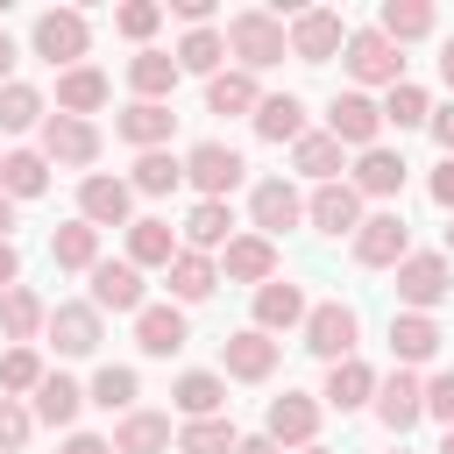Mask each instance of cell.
I'll list each match as a JSON object with an SVG mask.
<instances>
[{
    "instance_id": "1",
    "label": "cell",
    "mask_w": 454,
    "mask_h": 454,
    "mask_svg": "<svg viewBox=\"0 0 454 454\" xmlns=\"http://www.w3.org/2000/svg\"><path fill=\"white\" fill-rule=\"evenodd\" d=\"M220 35H227L234 71H248V78H255V71H270V64H284V50H291V43H284V21H277L270 7H241V14H227V28H220Z\"/></svg>"
},
{
    "instance_id": "2",
    "label": "cell",
    "mask_w": 454,
    "mask_h": 454,
    "mask_svg": "<svg viewBox=\"0 0 454 454\" xmlns=\"http://www.w3.org/2000/svg\"><path fill=\"white\" fill-rule=\"evenodd\" d=\"M340 64H348V78L355 85H404V50L390 43V35H376V28H348V43H340Z\"/></svg>"
},
{
    "instance_id": "3",
    "label": "cell",
    "mask_w": 454,
    "mask_h": 454,
    "mask_svg": "<svg viewBox=\"0 0 454 454\" xmlns=\"http://www.w3.org/2000/svg\"><path fill=\"white\" fill-rule=\"evenodd\" d=\"M284 43H291V57H298V64H333V57H340V43H348V21H340L333 7H298V14H291V28H284Z\"/></svg>"
},
{
    "instance_id": "4",
    "label": "cell",
    "mask_w": 454,
    "mask_h": 454,
    "mask_svg": "<svg viewBox=\"0 0 454 454\" xmlns=\"http://www.w3.org/2000/svg\"><path fill=\"white\" fill-rule=\"evenodd\" d=\"M28 43H35V57H50V64L71 71V64L92 50V21H85L78 7H50V14H35V35H28Z\"/></svg>"
},
{
    "instance_id": "5",
    "label": "cell",
    "mask_w": 454,
    "mask_h": 454,
    "mask_svg": "<svg viewBox=\"0 0 454 454\" xmlns=\"http://www.w3.org/2000/svg\"><path fill=\"white\" fill-rule=\"evenodd\" d=\"M404 255H411L404 213H362V227H355V262H362V270H397Z\"/></svg>"
},
{
    "instance_id": "6",
    "label": "cell",
    "mask_w": 454,
    "mask_h": 454,
    "mask_svg": "<svg viewBox=\"0 0 454 454\" xmlns=\"http://www.w3.org/2000/svg\"><path fill=\"white\" fill-rule=\"evenodd\" d=\"M305 348L319 355V362H348L355 355V333H362V319H355V305H340V298H326V305H312L305 312Z\"/></svg>"
},
{
    "instance_id": "7",
    "label": "cell",
    "mask_w": 454,
    "mask_h": 454,
    "mask_svg": "<svg viewBox=\"0 0 454 454\" xmlns=\"http://www.w3.org/2000/svg\"><path fill=\"white\" fill-rule=\"evenodd\" d=\"M326 135H333L340 149H376L383 106H376L369 92H333V99H326Z\"/></svg>"
},
{
    "instance_id": "8",
    "label": "cell",
    "mask_w": 454,
    "mask_h": 454,
    "mask_svg": "<svg viewBox=\"0 0 454 454\" xmlns=\"http://www.w3.org/2000/svg\"><path fill=\"white\" fill-rule=\"evenodd\" d=\"M43 333H50V348H57V355H99V340H106V326H99V305H92V298L50 305Z\"/></svg>"
},
{
    "instance_id": "9",
    "label": "cell",
    "mask_w": 454,
    "mask_h": 454,
    "mask_svg": "<svg viewBox=\"0 0 454 454\" xmlns=\"http://www.w3.org/2000/svg\"><path fill=\"white\" fill-rule=\"evenodd\" d=\"M369 404H376L383 433H397V440H404V433L426 419V383H419L411 369H390V376H376V397H369Z\"/></svg>"
},
{
    "instance_id": "10",
    "label": "cell",
    "mask_w": 454,
    "mask_h": 454,
    "mask_svg": "<svg viewBox=\"0 0 454 454\" xmlns=\"http://www.w3.org/2000/svg\"><path fill=\"white\" fill-rule=\"evenodd\" d=\"M43 163H64V170L99 163V128L71 121V114H43Z\"/></svg>"
},
{
    "instance_id": "11",
    "label": "cell",
    "mask_w": 454,
    "mask_h": 454,
    "mask_svg": "<svg viewBox=\"0 0 454 454\" xmlns=\"http://www.w3.org/2000/svg\"><path fill=\"white\" fill-rule=\"evenodd\" d=\"M447 291H454V262H447V255H404V262H397V298H404V312H433Z\"/></svg>"
},
{
    "instance_id": "12",
    "label": "cell",
    "mask_w": 454,
    "mask_h": 454,
    "mask_svg": "<svg viewBox=\"0 0 454 454\" xmlns=\"http://www.w3.org/2000/svg\"><path fill=\"white\" fill-rule=\"evenodd\" d=\"M248 220H255V234H262V241H277L284 227H298V220H305L298 184H291V177H262V184L248 192Z\"/></svg>"
},
{
    "instance_id": "13",
    "label": "cell",
    "mask_w": 454,
    "mask_h": 454,
    "mask_svg": "<svg viewBox=\"0 0 454 454\" xmlns=\"http://www.w3.org/2000/svg\"><path fill=\"white\" fill-rule=\"evenodd\" d=\"M241 149H227V142H199L192 156H184V177L199 184V199H227L234 184H241Z\"/></svg>"
},
{
    "instance_id": "14",
    "label": "cell",
    "mask_w": 454,
    "mask_h": 454,
    "mask_svg": "<svg viewBox=\"0 0 454 454\" xmlns=\"http://www.w3.org/2000/svg\"><path fill=\"white\" fill-rule=\"evenodd\" d=\"M128 206H135L128 177H106V170L78 177V220L85 227H128Z\"/></svg>"
},
{
    "instance_id": "15",
    "label": "cell",
    "mask_w": 454,
    "mask_h": 454,
    "mask_svg": "<svg viewBox=\"0 0 454 454\" xmlns=\"http://www.w3.org/2000/svg\"><path fill=\"white\" fill-rule=\"evenodd\" d=\"M220 369H227L234 383H270V376H277V340L255 333V326H241V333L220 340Z\"/></svg>"
},
{
    "instance_id": "16",
    "label": "cell",
    "mask_w": 454,
    "mask_h": 454,
    "mask_svg": "<svg viewBox=\"0 0 454 454\" xmlns=\"http://www.w3.org/2000/svg\"><path fill=\"white\" fill-rule=\"evenodd\" d=\"M262 433H270L277 447H312V433H319V397H305V390H284V397H270V411H262Z\"/></svg>"
},
{
    "instance_id": "17",
    "label": "cell",
    "mask_w": 454,
    "mask_h": 454,
    "mask_svg": "<svg viewBox=\"0 0 454 454\" xmlns=\"http://www.w3.org/2000/svg\"><path fill=\"white\" fill-rule=\"evenodd\" d=\"M85 277H92V305H99V312H142V305H149L135 262H106V255H99Z\"/></svg>"
},
{
    "instance_id": "18",
    "label": "cell",
    "mask_w": 454,
    "mask_h": 454,
    "mask_svg": "<svg viewBox=\"0 0 454 454\" xmlns=\"http://www.w3.org/2000/svg\"><path fill=\"white\" fill-rule=\"evenodd\" d=\"M114 135H121L128 149H142V156H149V149H163V142L177 135V114H170V106L135 99V106H121V114H114Z\"/></svg>"
},
{
    "instance_id": "19",
    "label": "cell",
    "mask_w": 454,
    "mask_h": 454,
    "mask_svg": "<svg viewBox=\"0 0 454 454\" xmlns=\"http://www.w3.org/2000/svg\"><path fill=\"white\" fill-rule=\"evenodd\" d=\"M404 170H411V163L376 142V149L355 156V177H348V184H355V199H397V192H404Z\"/></svg>"
},
{
    "instance_id": "20",
    "label": "cell",
    "mask_w": 454,
    "mask_h": 454,
    "mask_svg": "<svg viewBox=\"0 0 454 454\" xmlns=\"http://www.w3.org/2000/svg\"><path fill=\"white\" fill-rule=\"evenodd\" d=\"M305 220H312L319 234H355V227H362V199H355V184H348V177L319 184V192L305 199Z\"/></svg>"
},
{
    "instance_id": "21",
    "label": "cell",
    "mask_w": 454,
    "mask_h": 454,
    "mask_svg": "<svg viewBox=\"0 0 454 454\" xmlns=\"http://www.w3.org/2000/svg\"><path fill=\"white\" fill-rule=\"evenodd\" d=\"M220 277H227V284H270V277H277V241L234 234V241L220 248Z\"/></svg>"
},
{
    "instance_id": "22",
    "label": "cell",
    "mask_w": 454,
    "mask_h": 454,
    "mask_svg": "<svg viewBox=\"0 0 454 454\" xmlns=\"http://www.w3.org/2000/svg\"><path fill=\"white\" fill-rule=\"evenodd\" d=\"M163 277H170V305H206V298L220 291V262L199 255V248H177Z\"/></svg>"
},
{
    "instance_id": "23",
    "label": "cell",
    "mask_w": 454,
    "mask_h": 454,
    "mask_svg": "<svg viewBox=\"0 0 454 454\" xmlns=\"http://www.w3.org/2000/svg\"><path fill=\"white\" fill-rule=\"evenodd\" d=\"M305 291L298 284H284V277H270V284H255V333H291V326H305Z\"/></svg>"
},
{
    "instance_id": "24",
    "label": "cell",
    "mask_w": 454,
    "mask_h": 454,
    "mask_svg": "<svg viewBox=\"0 0 454 454\" xmlns=\"http://www.w3.org/2000/svg\"><path fill=\"white\" fill-rule=\"evenodd\" d=\"M184 340H192L184 305H142V312H135V348H142V355H156V362H163V355H177Z\"/></svg>"
},
{
    "instance_id": "25",
    "label": "cell",
    "mask_w": 454,
    "mask_h": 454,
    "mask_svg": "<svg viewBox=\"0 0 454 454\" xmlns=\"http://www.w3.org/2000/svg\"><path fill=\"white\" fill-rule=\"evenodd\" d=\"M177 57L170 50H135L128 57V85H135V99H149V106H170V92H177Z\"/></svg>"
},
{
    "instance_id": "26",
    "label": "cell",
    "mask_w": 454,
    "mask_h": 454,
    "mask_svg": "<svg viewBox=\"0 0 454 454\" xmlns=\"http://www.w3.org/2000/svg\"><path fill=\"white\" fill-rule=\"evenodd\" d=\"M114 99V85H106V71H92V64H71V71H57V114H71V121H85V114H99Z\"/></svg>"
},
{
    "instance_id": "27",
    "label": "cell",
    "mask_w": 454,
    "mask_h": 454,
    "mask_svg": "<svg viewBox=\"0 0 454 454\" xmlns=\"http://www.w3.org/2000/svg\"><path fill=\"white\" fill-rule=\"evenodd\" d=\"M440 319L433 312H397L390 319V355H397V369H411V362H433L440 355Z\"/></svg>"
},
{
    "instance_id": "28",
    "label": "cell",
    "mask_w": 454,
    "mask_h": 454,
    "mask_svg": "<svg viewBox=\"0 0 454 454\" xmlns=\"http://www.w3.org/2000/svg\"><path fill=\"white\" fill-rule=\"evenodd\" d=\"M170 404H177L184 419H227V376H213V369H184V376L170 383Z\"/></svg>"
},
{
    "instance_id": "29",
    "label": "cell",
    "mask_w": 454,
    "mask_h": 454,
    "mask_svg": "<svg viewBox=\"0 0 454 454\" xmlns=\"http://www.w3.org/2000/svg\"><path fill=\"white\" fill-rule=\"evenodd\" d=\"M177 433H170V411H121V426H114V454H163Z\"/></svg>"
},
{
    "instance_id": "30",
    "label": "cell",
    "mask_w": 454,
    "mask_h": 454,
    "mask_svg": "<svg viewBox=\"0 0 454 454\" xmlns=\"http://www.w3.org/2000/svg\"><path fill=\"white\" fill-rule=\"evenodd\" d=\"M319 397H326L333 411H362V404L376 397V369L355 362V355H348V362H326V390H319Z\"/></svg>"
},
{
    "instance_id": "31",
    "label": "cell",
    "mask_w": 454,
    "mask_h": 454,
    "mask_svg": "<svg viewBox=\"0 0 454 454\" xmlns=\"http://www.w3.org/2000/svg\"><path fill=\"white\" fill-rule=\"evenodd\" d=\"M28 397H35V404H28V411H35V426H57V433H64V426L78 419V404H85V390H78L64 369H50V376H43Z\"/></svg>"
},
{
    "instance_id": "32",
    "label": "cell",
    "mask_w": 454,
    "mask_h": 454,
    "mask_svg": "<svg viewBox=\"0 0 454 454\" xmlns=\"http://www.w3.org/2000/svg\"><path fill=\"white\" fill-rule=\"evenodd\" d=\"M248 121H255L262 142H298V135H305V99H298V92H262V106H255Z\"/></svg>"
},
{
    "instance_id": "33",
    "label": "cell",
    "mask_w": 454,
    "mask_h": 454,
    "mask_svg": "<svg viewBox=\"0 0 454 454\" xmlns=\"http://www.w3.org/2000/svg\"><path fill=\"white\" fill-rule=\"evenodd\" d=\"M227 241H234V213H227V199H199V206L184 213V248L213 255V248H227Z\"/></svg>"
},
{
    "instance_id": "34",
    "label": "cell",
    "mask_w": 454,
    "mask_h": 454,
    "mask_svg": "<svg viewBox=\"0 0 454 454\" xmlns=\"http://www.w3.org/2000/svg\"><path fill=\"white\" fill-rule=\"evenodd\" d=\"M43 319H50V305L28 291V284H14V291H0V333L14 340V348H28L35 333H43Z\"/></svg>"
},
{
    "instance_id": "35",
    "label": "cell",
    "mask_w": 454,
    "mask_h": 454,
    "mask_svg": "<svg viewBox=\"0 0 454 454\" xmlns=\"http://www.w3.org/2000/svg\"><path fill=\"white\" fill-rule=\"evenodd\" d=\"M433 0H383V14H376V35H390L397 50L404 43H419V35H433Z\"/></svg>"
},
{
    "instance_id": "36",
    "label": "cell",
    "mask_w": 454,
    "mask_h": 454,
    "mask_svg": "<svg viewBox=\"0 0 454 454\" xmlns=\"http://www.w3.org/2000/svg\"><path fill=\"white\" fill-rule=\"evenodd\" d=\"M170 255H177L170 220H128V262L135 270H170Z\"/></svg>"
},
{
    "instance_id": "37",
    "label": "cell",
    "mask_w": 454,
    "mask_h": 454,
    "mask_svg": "<svg viewBox=\"0 0 454 454\" xmlns=\"http://www.w3.org/2000/svg\"><path fill=\"white\" fill-rule=\"evenodd\" d=\"M0 192H7V199H43V192H50L43 149H7V156H0Z\"/></svg>"
},
{
    "instance_id": "38",
    "label": "cell",
    "mask_w": 454,
    "mask_h": 454,
    "mask_svg": "<svg viewBox=\"0 0 454 454\" xmlns=\"http://www.w3.org/2000/svg\"><path fill=\"white\" fill-rule=\"evenodd\" d=\"M291 170H305V177H319V184H333V177H340V142H333L326 128H319V135L305 128V135L291 142Z\"/></svg>"
},
{
    "instance_id": "39",
    "label": "cell",
    "mask_w": 454,
    "mask_h": 454,
    "mask_svg": "<svg viewBox=\"0 0 454 454\" xmlns=\"http://www.w3.org/2000/svg\"><path fill=\"white\" fill-rule=\"evenodd\" d=\"M184 184V156H170V149H149V156H135V177H128V192H142V199H163V192H177Z\"/></svg>"
},
{
    "instance_id": "40",
    "label": "cell",
    "mask_w": 454,
    "mask_h": 454,
    "mask_svg": "<svg viewBox=\"0 0 454 454\" xmlns=\"http://www.w3.org/2000/svg\"><path fill=\"white\" fill-rule=\"evenodd\" d=\"M50 262H57V270H92V262H99V227L64 220V227L50 234Z\"/></svg>"
},
{
    "instance_id": "41",
    "label": "cell",
    "mask_w": 454,
    "mask_h": 454,
    "mask_svg": "<svg viewBox=\"0 0 454 454\" xmlns=\"http://www.w3.org/2000/svg\"><path fill=\"white\" fill-rule=\"evenodd\" d=\"M135 397H142V376L128 362H106L92 376V390H85V404H99V411H135Z\"/></svg>"
},
{
    "instance_id": "42",
    "label": "cell",
    "mask_w": 454,
    "mask_h": 454,
    "mask_svg": "<svg viewBox=\"0 0 454 454\" xmlns=\"http://www.w3.org/2000/svg\"><path fill=\"white\" fill-rule=\"evenodd\" d=\"M220 64H227V35H220V28H184V43H177V71L220 78Z\"/></svg>"
},
{
    "instance_id": "43",
    "label": "cell",
    "mask_w": 454,
    "mask_h": 454,
    "mask_svg": "<svg viewBox=\"0 0 454 454\" xmlns=\"http://www.w3.org/2000/svg\"><path fill=\"white\" fill-rule=\"evenodd\" d=\"M255 106H262V92H255L248 71H220V78H206V114H255Z\"/></svg>"
},
{
    "instance_id": "44",
    "label": "cell",
    "mask_w": 454,
    "mask_h": 454,
    "mask_svg": "<svg viewBox=\"0 0 454 454\" xmlns=\"http://www.w3.org/2000/svg\"><path fill=\"white\" fill-rule=\"evenodd\" d=\"M28 128H43V92L7 78L0 85V135H28Z\"/></svg>"
},
{
    "instance_id": "45",
    "label": "cell",
    "mask_w": 454,
    "mask_h": 454,
    "mask_svg": "<svg viewBox=\"0 0 454 454\" xmlns=\"http://www.w3.org/2000/svg\"><path fill=\"white\" fill-rule=\"evenodd\" d=\"M234 419H184L177 426V454H234Z\"/></svg>"
},
{
    "instance_id": "46",
    "label": "cell",
    "mask_w": 454,
    "mask_h": 454,
    "mask_svg": "<svg viewBox=\"0 0 454 454\" xmlns=\"http://www.w3.org/2000/svg\"><path fill=\"white\" fill-rule=\"evenodd\" d=\"M383 121H390V128H426V121H433L426 85H411V78H404V85H390V92H383Z\"/></svg>"
},
{
    "instance_id": "47",
    "label": "cell",
    "mask_w": 454,
    "mask_h": 454,
    "mask_svg": "<svg viewBox=\"0 0 454 454\" xmlns=\"http://www.w3.org/2000/svg\"><path fill=\"white\" fill-rule=\"evenodd\" d=\"M50 369H43V355L35 348H0V397H21V390H35Z\"/></svg>"
},
{
    "instance_id": "48",
    "label": "cell",
    "mask_w": 454,
    "mask_h": 454,
    "mask_svg": "<svg viewBox=\"0 0 454 454\" xmlns=\"http://www.w3.org/2000/svg\"><path fill=\"white\" fill-rule=\"evenodd\" d=\"M114 28H121L128 43L149 50V35L163 28V0H121V7H114Z\"/></svg>"
},
{
    "instance_id": "49",
    "label": "cell",
    "mask_w": 454,
    "mask_h": 454,
    "mask_svg": "<svg viewBox=\"0 0 454 454\" xmlns=\"http://www.w3.org/2000/svg\"><path fill=\"white\" fill-rule=\"evenodd\" d=\"M28 433H35V411H28L21 397H0V454H21Z\"/></svg>"
},
{
    "instance_id": "50",
    "label": "cell",
    "mask_w": 454,
    "mask_h": 454,
    "mask_svg": "<svg viewBox=\"0 0 454 454\" xmlns=\"http://www.w3.org/2000/svg\"><path fill=\"white\" fill-rule=\"evenodd\" d=\"M426 419H440V426H454V369H440V376L426 383Z\"/></svg>"
},
{
    "instance_id": "51",
    "label": "cell",
    "mask_w": 454,
    "mask_h": 454,
    "mask_svg": "<svg viewBox=\"0 0 454 454\" xmlns=\"http://www.w3.org/2000/svg\"><path fill=\"white\" fill-rule=\"evenodd\" d=\"M426 128H433L440 156H454V99H447V106H433V121H426Z\"/></svg>"
},
{
    "instance_id": "52",
    "label": "cell",
    "mask_w": 454,
    "mask_h": 454,
    "mask_svg": "<svg viewBox=\"0 0 454 454\" xmlns=\"http://www.w3.org/2000/svg\"><path fill=\"white\" fill-rule=\"evenodd\" d=\"M433 206L454 213V156H440V170H433Z\"/></svg>"
},
{
    "instance_id": "53",
    "label": "cell",
    "mask_w": 454,
    "mask_h": 454,
    "mask_svg": "<svg viewBox=\"0 0 454 454\" xmlns=\"http://www.w3.org/2000/svg\"><path fill=\"white\" fill-rule=\"evenodd\" d=\"M57 454H114V440H99V433H64Z\"/></svg>"
},
{
    "instance_id": "54",
    "label": "cell",
    "mask_w": 454,
    "mask_h": 454,
    "mask_svg": "<svg viewBox=\"0 0 454 454\" xmlns=\"http://www.w3.org/2000/svg\"><path fill=\"white\" fill-rule=\"evenodd\" d=\"M14 284H21V248L0 241V291H14Z\"/></svg>"
},
{
    "instance_id": "55",
    "label": "cell",
    "mask_w": 454,
    "mask_h": 454,
    "mask_svg": "<svg viewBox=\"0 0 454 454\" xmlns=\"http://www.w3.org/2000/svg\"><path fill=\"white\" fill-rule=\"evenodd\" d=\"M234 454H284V447H277L270 433H241V440H234Z\"/></svg>"
},
{
    "instance_id": "56",
    "label": "cell",
    "mask_w": 454,
    "mask_h": 454,
    "mask_svg": "<svg viewBox=\"0 0 454 454\" xmlns=\"http://www.w3.org/2000/svg\"><path fill=\"white\" fill-rule=\"evenodd\" d=\"M7 71H14V35L0 28V85H7Z\"/></svg>"
},
{
    "instance_id": "57",
    "label": "cell",
    "mask_w": 454,
    "mask_h": 454,
    "mask_svg": "<svg viewBox=\"0 0 454 454\" xmlns=\"http://www.w3.org/2000/svg\"><path fill=\"white\" fill-rule=\"evenodd\" d=\"M440 78H447V92H454V43H440Z\"/></svg>"
},
{
    "instance_id": "58",
    "label": "cell",
    "mask_w": 454,
    "mask_h": 454,
    "mask_svg": "<svg viewBox=\"0 0 454 454\" xmlns=\"http://www.w3.org/2000/svg\"><path fill=\"white\" fill-rule=\"evenodd\" d=\"M7 227H14V199L0 192V241H7Z\"/></svg>"
},
{
    "instance_id": "59",
    "label": "cell",
    "mask_w": 454,
    "mask_h": 454,
    "mask_svg": "<svg viewBox=\"0 0 454 454\" xmlns=\"http://www.w3.org/2000/svg\"><path fill=\"white\" fill-rule=\"evenodd\" d=\"M440 255H447V262H454V220H447V248H440Z\"/></svg>"
},
{
    "instance_id": "60",
    "label": "cell",
    "mask_w": 454,
    "mask_h": 454,
    "mask_svg": "<svg viewBox=\"0 0 454 454\" xmlns=\"http://www.w3.org/2000/svg\"><path fill=\"white\" fill-rule=\"evenodd\" d=\"M440 454H454V426H447V440H440Z\"/></svg>"
},
{
    "instance_id": "61",
    "label": "cell",
    "mask_w": 454,
    "mask_h": 454,
    "mask_svg": "<svg viewBox=\"0 0 454 454\" xmlns=\"http://www.w3.org/2000/svg\"><path fill=\"white\" fill-rule=\"evenodd\" d=\"M298 454H326V447H319V440H312V447H298Z\"/></svg>"
},
{
    "instance_id": "62",
    "label": "cell",
    "mask_w": 454,
    "mask_h": 454,
    "mask_svg": "<svg viewBox=\"0 0 454 454\" xmlns=\"http://www.w3.org/2000/svg\"><path fill=\"white\" fill-rule=\"evenodd\" d=\"M390 454H404V447H390Z\"/></svg>"
}]
</instances>
